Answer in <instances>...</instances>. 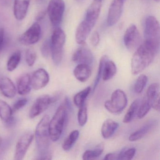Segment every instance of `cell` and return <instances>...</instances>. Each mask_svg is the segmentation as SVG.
I'll return each mask as SVG.
<instances>
[{
  "label": "cell",
  "instance_id": "7a4b0ae2",
  "mask_svg": "<svg viewBox=\"0 0 160 160\" xmlns=\"http://www.w3.org/2000/svg\"><path fill=\"white\" fill-rule=\"evenodd\" d=\"M70 102L68 98L61 105L52 118L49 121V133L50 139L54 142L58 141L62 135L68 120V110Z\"/></svg>",
  "mask_w": 160,
  "mask_h": 160
},
{
  "label": "cell",
  "instance_id": "7402d4cb",
  "mask_svg": "<svg viewBox=\"0 0 160 160\" xmlns=\"http://www.w3.org/2000/svg\"><path fill=\"white\" fill-rule=\"evenodd\" d=\"M17 86L18 94L21 95L28 94L31 90V82L29 74H25L20 76L18 79Z\"/></svg>",
  "mask_w": 160,
  "mask_h": 160
},
{
  "label": "cell",
  "instance_id": "d6a6232c",
  "mask_svg": "<svg viewBox=\"0 0 160 160\" xmlns=\"http://www.w3.org/2000/svg\"><path fill=\"white\" fill-rule=\"evenodd\" d=\"M148 78L144 74H141L137 79L134 85V91L136 93H140L148 83Z\"/></svg>",
  "mask_w": 160,
  "mask_h": 160
},
{
  "label": "cell",
  "instance_id": "8d00e7d4",
  "mask_svg": "<svg viewBox=\"0 0 160 160\" xmlns=\"http://www.w3.org/2000/svg\"><path fill=\"white\" fill-rule=\"evenodd\" d=\"M28 102V100L26 98H21L18 100L14 104L13 106L12 109L13 113L17 112L19 110V109L24 107Z\"/></svg>",
  "mask_w": 160,
  "mask_h": 160
},
{
  "label": "cell",
  "instance_id": "7dc6e473",
  "mask_svg": "<svg viewBox=\"0 0 160 160\" xmlns=\"http://www.w3.org/2000/svg\"></svg>",
  "mask_w": 160,
  "mask_h": 160
},
{
  "label": "cell",
  "instance_id": "ac0fdd59",
  "mask_svg": "<svg viewBox=\"0 0 160 160\" xmlns=\"http://www.w3.org/2000/svg\"><path fill=\"white\" fill-rule=\"evenodd\" d=\"M0 91L2 93L8 98H12L16 94V88L13 82L7 77L0 78Z\"/></svg>",
  "mask_w": 160,
  "mask_h": 160
},
{
  "label": "cell",
  "instance_id": "5b68a950",
  "mask_svg": "<svg viewBox=\"0 0 160 160\" xmlns=\"http://www.w3.org/2000/svg\"><path fill=\"white\" fill-rule=\"evenodd\" d=\"M65 40V32L61 28L57 27L53 31L50 40L52 60L57 66L59 65L62 61Z\"/></svg>",
  "mask_w": 160,
  "mask_h": 160
},
{
  "label": "cell",
  "instance_id": "bcb514c9",
  "mask_svg": "<svg viewBox=\"0 0 160 160\" xmlns=\"http://www.w3.org/2000/svg\"><path fill=\"white\" fill-rule=\"evenodd\" d=\"M155 2H159V1H160V0H154Z\"/></svg>",
  "mask_w": 160,
  "mask_h": 160
},
{
  "label": "cell",
  "instance_id": "8fae6325",
  "mask_svg": "<svg viewBox=\"0 0 160 160\" xmlns=\"http://www.w3.org/2000/svg\"><path fill=\"white\" fill-rule=\"evenodd\" d=\"M123 40L125 47L129 50H133L139 46L141 42V35L135 25H131L127 29Z\"/></svg>",
  "mask_w": 160,
  "mask_h": 160
},
{
  "label": "cell",
  "instance_id": "9c48e42d",
  "mask_svg": "<svg viewBox=\"0 0 160 160\" xmlns=\"http://www.w3.org/2000/svg\"><path fill=\"white\" fill-rule=\"evenodd\" d=\"M41 33V26L39 23L35 22L19 37V42L26 46L34 44L40 40Z\"/></svg>",
  "mask_w": 160,
  "mask_h": 160
},
{
  "label": "cell",
  "instance_id": "60d3db41",
  "mask_svg": "<svg viewBox=\"0 0 160 160\" xmlns=\"http://www.w3.org/2000/svg\"><path fill=\"white\" fill-rule=\"evenodd\" d=\"M4 30L2 24L0 23V48L3 44L4 41Z\"/></svg>",
  "mask_w": 160,
  "mask_h": 160
},
{
  "label": "cell",
  "instance_id": "603a6c76",
  "mask_svg": "<svg viewBox=\"0 0 160 160\" xmlns=\"http://www.w3.org/2000/svg\"><path fill=\"white\" fill-rule=\"evenodd\" d=\"M12 109L5 101L0 100V118L7 125L13 122Z\"/></svg>",
  "mask_w": 160,
  "mask_h": 160
},
{
  "label": "cell",
  "instance_id": "74e56055",
  "mask_svg": "<svg viewBox=\"0 0 160 160\" xmlns=\"http://www.w3.org/2000/svg\"><path fill=\"white\" fill-rule=\"evenodd\" d=\"M41 51L43 57L47 58L50 52V41L48 40L43 43L41 46Z\"/></svg>",
  "mask_w": 160,
  "mask_h": 160
},
{
  "label": "cell",
  "instance_id": "8992f818",
  "mask_svg": "<svg viewBox=\"0 0 160 160\" xmlns=\"http://www.w3.org/2000/svg\"><path fill=\"white\" fill-rule=\"evenodd\" d=\"M127 104V98L125 92L121 89H117L112 93L111 99L105 102L106 109L112 114H119L125 108Z\"/></svg>",
  "mask_w": 160,
  "mask_h": 160
},
{
  "label": "cell",
  "instance_id": "f35d334b",
  "mask_svg": "<svg viewBox=\"0 0 160 160\" xmlns=\"http://www.w3.org/2000/svg\"><path fill=\"white\" fill-rule=\"evenodd\" d=\"M105 160H120L119 152H111L108 153L105 156Z\"/></svg>",
  "mask_w": 160,
  "mask_h": 160
},
{
  "label": "cell",
  "instance_id": "cb8c5ba5",
  "mask_svg": "<svg viewBox=\"0 0 160 160\" xmlns=\"http://www.w3.org/2000/svg\"><path fill=\"white\" fill-rule=\"evenodd\" d=\"M118 126V123L113 120L108 119L105 121L101 129L103 138L105 139L110 138L117 131Z\"/></svg>",
  "mask_w": 160,
  "mask_h": 160
},
{
  "label": "cell",
  "instance_id": "b9f144b4",
  "mask_svg": "<svg viewBox=\"0 0 160 160\" xmlns=\"http://www.w3.org/2000/svg\"><path fill=\"white\" fill-rule=\"evenodd\" d=\"M46 15V11H42L40 12L36 16V20L38 21L42 20L45 17Z\"/></svg>",
  "mask_w": 160,
  "mask_h": 160
},
{
  "label": "cell",
  "instance_id": "ee69618b",
  "mask_svg": "<svg viewBox=\"0 0 160 160\" xmlns=\"http://www.w3.org/2000/svg\"><path fill=\"white\" fill-rule=\"evenodd\" d=\"M2 138L0 137V146H1L2 144Z\"/></svg>",
  "mask_w": 160,
  "mask_h": 160
},
{
  "label": "cell",
  "instance_id": "2e32d148",
  "mask_svg": "<svg viewBox=\"0 0 160 160\" xmlns=\"http://www.w3.org/2000/svg\"><path fill=\"white\" fill-rule=\"evenodd\" d=\"M102 3V0H94L87 11L85 20L92 28L96 24L100 15Z\"/></svg>",
  "mask_w": 160,
  "mask_h": 160
},
{
  "label": "cell",
  "instance_id": "ab89813d",
  "mask_svg": "<svg viewBox=\"0 0 160 160\" xmlns=\"http://www.w3.org/2000/svg\"><path fill=\"white\" fill-rule=\"evenodd\" d=\"M100 42V36L99 34L97 32H94L91 38V42L92 45L93 46H96L98 45Z\"/></svg>",
  "mask_w": 160,
  "mask_h": 160
},
{
  "label": "cell",
  "instance_id": "6da1fadb",
  "mask_svg": "<svg viewBox=\"0 0 160 160\" xmlns=\"http://www.w3.org/2000/svg\"><path fill=\"white\" fill-rule=\"evenodd\" d=\"M157 52L143 42L137 48L131 61V71L132 74L138 75L149 66Z\"/></svg>",
  "mask_w": 160,
  "mask_h": 160
},
{
  "label": "cell",
  "instance_id": "4316f807",
  "mask_svg": "<svg viewBox=\"0 0 160 160\" xmlns=\"http://www.w3.org/2000/svg\"><path fill=\"white\" fill-rule=\"evenodd\" d=\"M79 136V132L78 130H74L71 132L63 141L62 145V149L66 151L71 150L78 139Z\"/></svg>",
  "mask_w": 160,
  "mask_h": 160
},
{
  "label": "cell",
  "instance_id": "4dcf8cb0",
  "mask_svg": "<svg viewBox=\"0 0 160 160\" xmlns=\"http://www.w3.org/2000/svg\"><path fill=\"white\" fill-rule=\"evenodd\" d=\"M151 108L150 104L147 99V97L144 98L142 102L139 104L138 109L137 115L138 118L139 119L142 118L148 113Z\"/></svg>",
  "mask_w": 160,
  "mask_h": 160
},
{
  "label": "cell",
  "instance_id": "e0dca14e",
  "mask_svg": "<svg viewBox=\"0 0 160 160\" xmlns=\"http://www.w3.org/2000/svg\"><path fill=\"white\" fill-rule=\"evenodd\" d=\"M31 0H14L13 14L17 20L21 21L27 16Z\"/></svg>",
  "mask_w": 160,
  "mask_h": 160
},
{
  "label": "cell",
  "instance_id": "44dd1931",
  "mask_svg": "<svg viewBox=\"0 0 160 160\" xmlns=\"http://www.w3.org/2000/svg\"><path fill=\"white\" fill-rule=\"evenodd\" d=\"M73 74L78 80L81 82H85L91 76V68L87 64H78L74 70Z\"/></svg>",
  "mask_w": 160,
  "mask_h": 160
},
{
  "label": "cell",
  "instance_id": "5bb4252c",
  "mask_svg": "<svg viewBox=\"0 0 160 160\" xmlns=\"http://www.w3.org/2000/svg\"><path fill=\"white\" fill-rule=\"evenodd\" d=\"M72 60L78 64L91 65L94 62V57L89 49L86 47H80L77 49L72 58Z\"/></svg>",
  "mask_w": 160,
  "mask_h": 160
},
{
  "label": "cell",
  "instance_id": "7c38bea8",
  "mask_svg": "<svg viewBox=\"0 0 160 160\" xmlns=\"http://www.w3.org/2000/svg\"><path fill=\"white\" fill-rule=\"evenodd\" d=\"M125 1L126 0H113L108 14L107 22L108 26H114L119 20Z\"/></svg>",
  "mask_w": 160,
  "mask_h": 160
},
{
  "label": "cell",
  "instance_id": "d590c367",
  "mask_svg": "<svg viewBox=\"0 0 160 160\" xmlns=\"http://www.w3.org/2000/svg\"><path fill=\"white\" fill-rule=\"evenodd\" d=\"M37 58V55L34 50L32 49H28L26 52V62L29 66H33Z\"/></svg>",
  "mask_w": 160,
  "mask_h": 160
},
{
  "label": "cell",
  "instance_id": "f546056e",
  "mask_svg": "<svg viewBox=\"0 0 160 160\" xmlns=\"http://www.w3.org/2000/svg\"><path fill=\"white\" fill-rule=\"evenodd\" d=\"M21 53L19 50L15 51L9 58L7 64V70L12 72L18 66L21 60Z\"/></svg>",
  "mask_w": 160,
  "mask_h": 160
},
{
  "label": "cell",
  "instance_id": "e575fe53",
  "mask_svg": "<svg viewBox=\"0 0 160 160\" xmlns=\"http://www.w3.org/2000/svg\"><path fill=\"white\" fill-rule=\"evenodd\" d=\"M135 148H132L123 149L119 152L120 160H131L132 159L136 153Z\"/></svg>",
  "mask_w": 160,
  "mask_h": 160
},
{
  "label": "cell",
  "instance_id": "ba28073f",
  "mask_svg": "<svg viewBox=\"0 0 160 160\" xmlns=\"http://www.w3.org/2000/svg\"><path fill=\"white\" fill-rule=\"evenodd\" d=\"M57 96L43 95L38 97L32 105L29 111L30 118H34L47 110L48 107L57 101Z\"/></svg>",
  "mask_w": 160,
  "mask_h": 160
},
{
  "label": "cell",
  "instance_id": "1f68e13d",
  "mask_svg": "<svg viewBox=\"0 0 160 160\" xmlns=\"http://www.w3.org/2000/svg\"><path fill=\"white\" fill-rule=\"evenodd\" d=\"M88 119V108L86 103L79 108L78 113V120L80 126H84L87 123Z\"/></svg>",
  "mask_w": 160,
  "mask_h": 160
},
{
  "label": "cell",
  "instance_id": "f1b7e54d",
  "mask_svg": "<svg viewBox=\"0 0 160 160\" xmlns=\"http://www.w3.org/2000/svg\"><path fill=\"white\" fill-rule=\"evenodd\" d=\"M91 91L90 87H87L83 90L78 92L73 98L74 103L78 107L82 106L85 103V101Z\"/></svg>",
  "mask_w": 160,
  "mask_h": 160
},
{
  "label": "cell",
  "instance_id": "83f0119b",
  "mask_svg": "<svg viewBox=\"0 0 160 160\" xmlns=\"http://www.w3.org/2000/svg\"><path fill=\"white\" fill-rule=\"evenodd\" d=\"M140 104V100L136 99L132 102L129 109L127 110V113L125 114L123 119V122L125 123H129L133 119L135 115L137 114L138 109Z\"/></svg>",
  "mask_w": 160,
  "mask_h": 160
},
{
  "label": "cell",
  "instance_id": "9a60e30c",
  "mask_svg": "<svg viewBox=\"0 0 160 160\" xmlns=\"http://www.w3.org/2000/svg\"><path fill=\"white\" fill-rule=\"evenodd\" d=\"M147 98L150 104L151 108L159 112L160 105V85L158 83L151 84L147 92Z\"/></svg>",
  "mask_w": 160,
  "mask_h": 160
},
{
  "label": "cell",
  "instance_id": "ffe728a7",
  "mask_svg": "<svg viewBox=\"0 0 160 160\" xmlns=\"http://www.w3.org/2000/svg\"><path fill=\"white\" fill-rule=\"evenodd\" d=\"M92 28L85 20L82 21L78 27L76 32V41L78 44L85 43Z\"/></svg>",
  "mask_w": 160,
  "mask_h": 160
},
{
  "label": "cell",
  "instance_id": "7bdbcfd3",
  "mask_svg": "<svg viewBox=\"0 0 160 160\" xmlns=\"http://www.w3.org/2000/svg\"><path fill=\"white\" fill-rule=\"evenodd\" d=\"M0 1H1L3 3L8 4L9 2H11V0H0Z\"/></svg>",
  "mask_w": 160,
  "mask_h": 160
},
{
  "label": "cell",
  "instance_id": "f6af8a7d",
  "mask_svg": "<svg viewBox=\"0 0 160 160\" xmlns=\"http://www.w3.org/2000/svg\"><path fill=\"white\" fill-rule=\"evenodd\" d=\"M78 2H81L83 1V0H76Z\"/></svg>",
  "mask_w": 160,
  "mask_h": 160
},
{
  "label": "cell",
  "instance_id": "3957f363",
  "mask_svg": "<svg viewBox=\"0 0 160 160\" xmlns=\"http://www.w3.org/2000/svg\"><path fill=\"white\" fill-rule=\"evenodd\" d=\"M49 121L50 118L48 115L44 116L37 124L35 130L34 136L41 156L51 154L48 153L50 139L48 129Z\"/></svg>",
  "mask_w": 160,
  "mask_h": 160
},
{
  "label": "cell",
  "instance_id": "277c9868",
  "mask_svg": "<svg viewBox=\"0 0 160 160\" xmlns=\"http://www.w3.org/2000/svg\"><path fill=\"white\" fill-rule=\"evenodd\" d=\"M144 43L158 53L160 48V26L159 22L153 16L146 18L144 27Z\"/></svg>",
  "mask_w": 160,
  "mask_h": 160
},
{
  "label": "cell",
  "instance_id": "52a82bcc",
  "mask_svg": "<svg viewBox=\"0 0 160 160\" xmlns=\"http://www.w3.org/2000/svg\"><path fill=\"white\" fill-rule=\"evenodd\" d=\"M65 8L63 0H50L47 12L54 27H58L62 23Z\"/></svg>",
  "mask_w": 160,
  "mask_h": 160
},
{
  "label": "cell",
  "instance_id": "d6986e66",
  "mask_svg": "<svg viewBox=\"0 0 160 160\" xmlns=\"http://www.w3.org/2000/svg\"><path fill=\"white\" fill-rule=\"evenodd\" d=\"M156 121L151 120L146 122L141 128L137 130L129 136V141H136L144 138L149 132H150L155 126Z\"/></svg>",
  "mask_w": 160,
  "mask_h": 160
},
{
  "label": "cell",
  "instance_id": "836d02e7",
  "mask_svg": "<svg viewBox=\"0 0 160 160\" xmlns=\"http://www.w3.org/2000/svg\"><path fill=\"white\" fill-rule=\"evenodd\" d=\"M108 56H103L100 60V63H99V67H98V73H97V76H96V78L94 80V84H93V88H92V92L95 91V89L97 88L99 82H100V79L102 77V74L103 69L104 63L106 59L107 58Z\"/></svg>",
  "mask_w": 160,
  "mask_h": 160
},
{
  "label": "cell",
  "instance_id": "30bf717a",
  "mask_svg": "<svg viewBox=\"0 0 160 160\" xmlns=\"http://www.w3.org/2000/svg\"><path fill=\"white\" fill-rule=\"evenodd\" d=\"M34 138V134L28 132L23 134L18 141L16 146L14 160H22L27 153Z\"/></svg>",
  "mask_w": 160,
  "mask_h": 160
},
{
  "label": "cell",
  "instance_id": "484cf974",
  "mask_svg": "<svg viewBox=\"0 0 160 160\" xmlns=\"http://www.w3.org/2000/svg\"><path fill=\"white\" fill-rule=\"evenodd\" d=\"M104 147L102 143H100L93 150H88L83 154V160H92L99 157L103 152Z\"/></svg>",
  "mask_w": 160,
  "mask_h": 160
},
{
  "label": "cell",
  "instance_id": "4fadbf2b",
  "mask_svg": "<svg viewBox=\"0 0 160 160\" xmlns=\"http://www.w3.org/2000/svg\"><path fill=\"white\" fill-rule=\"evenodd\" d=\"M49 81L48 72L43 68L36 70L31 78V86L33 89L38 90L45 88Z\"/></svg>",
  "mask_w": 160,
  "mask_h": 160
},
{
  "label": "cell",
  "instance_id": "d4e9b609",
  "mask_svg": "<svg viewBox=\"0 0 160 160\" xmlns=\"http://www.w3.org/2000/svg\"><path fill=\"white\" fill-rule=\"evenodd\" d=\"M117 72V66L115 62L109 60L108 57L104 63L102 74L103 80L107 81L111 79L116 75Z\"/></svg>",
  "mask_w": 160,
  "mask_h": 160
}]
</instances>
